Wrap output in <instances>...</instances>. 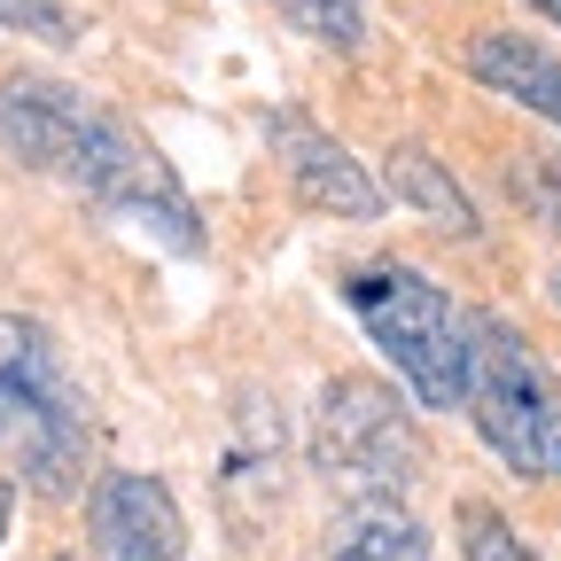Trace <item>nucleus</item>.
<instances>
[{
  "mask_svg": "<svg viewBox=\"0 0 561 561\" xmlns=\"http://www.w3.org/2000/svg\"><path fill=\"white\" fill-rule=\"evenodd\" d=\"M87 530L102 561H187V523L172 483L140 468H110L87 491Z\"/></svg>",
  "mask_w": 561,
  "mask_h": 561,
  "instance_id": "obj_8",
  "label": "nucleus"
},
{
  "mask_svg": "<svg viewBox=\"0 0 561 561\" xmlns=\"http://www.w3.org/2000/svg\"><path fill=\"white\" fill-rule=\"evenodd\" d=\"M102 102H87L70 79H47V70H9L0 79V149H9L24 172H55L70 180L87 149V125Z\"/></svg>",
  "mask_w": 561,
  "mask_h": 561,
  "instance_id": "obj_7",
  "label": "nucleus"
},
{
  "mask_svg": "<svg viewBox=\"0 0 561 561\" xmlns=\"http://www.w3.org/2000/svg\"><path fill=\"white\" fill-rule=\"evenodd\" d=\"M382 187H390V203H405L430 234H453V242H468L483 219H476V203H468V187L421 149V140H405V149H390V164H382Z\"/></svg>",
  "mask_w": 561,
  "mask_h": 561,
  "instance_id": "obj_10",
  "label": "nucleus"
},
{
  "mask_svg": "<svg viewBox=\"0 0 561 561\" xmlns=\"http://www.w3.org/2000/svg\"><path fill=\"white\" fill-rule=\"evenodd\" d=\"M312 468L343 500H398L421 476V437L405 398L375 375H335L312 405Z\"/></svg>",
  "mask_w": 561,
  "mask_h": 561,
  "instance_id": "obj_4",
  "label": "nucleus"
},
{
  "mask_svg": "<svg viewBox=\"0 0 561 561\" xmlns=\"http://www.w3.org/2000/svg\"><path fill=\"white\" fill-rule=\"evenodd\" d=\"M9 523H16V483L0 476V546H9Z\"/></svg>",
  "mask_w": 561,
  "mask_h": 561,
  "instance_id": "obj_15",
  "label": "nucleus"
},
{
  "mask_svg": "<svg viewBox=\"0 0 561 561\" xmlns=\"http://www.w3.org/2000/svg\"><path fill=\"white\" fill-rule=\"evenodd\" d=\"M70 187H79L94 210H110V219L149 227V234H157L164 250H180V257L203 250V219H195L187 187H180L172 164L149 149V133H140L133 117H117V110H94L87 149H79V164H70Z\"/></svg>",
  "mask_w": 561,
  "mask_h": 561,
  "instance_id": "obj_5",
  "label": "nucleus"
},
{
  "mask_svg": "<svg viewBox=\"0 0 561 561\" xmlns=\"http://www.w3.org/2000/svg\"><path fill=\"white\" fill-rule=\"evenodd\" d=\"M523 195H530V210L561 234V157H530L523 164Z\"/></svg>",
  "mask_w": 561,
  "mask_h": 561,
  "instance_id": "obj_14",
  "label": "nucleus"
},
{
  "mask_svg": "<svg viewBox=\"0 0 561 561\" xmlns=\"http://www.w3.org/2000/svg\"><path fill=\"white\" fill-rule=\"evenodd\" d=\"M343 305L382 343V359L398 367V382L413 390L421 413L468 405V312H453L437 280H421L398 257H375V265L343 273Z\"/></svg>",
  "mask_w": 561,
  "mask_h": 561,
  "instance_id": "obj_2",
  "label": "nucleus"
},
{
  "mask_svg": "<svg viewBox=\"0 0 561 561\" xmlns=\"http://www.w3.org/2000/svg\"><path fill=\"white\" fill-rule=\"evenodd\" d=\"M280 16H289L305 39L351 55V47H367V0H273Z\"/></svg>",
  "mask_w": 561,
  "mask_h": 561,
  "instance_id": "obj_11",
  "label": "nucleus"
},
{
  "mask_svg": "<svg viewBox=\"0 0 561 561\" xmlns=\"http://www.w3.org/2000/svg\"><path fill=\"white\" fill-rule=\"evenodd\" d=\"M0 453L47 500L79 491L94 460V421L55 359V335L24 312H0Z\"/></svg>",
  "mask_w": 561,
  "mask_h": 561,
  "instance_id": "obj_1",
  "label": "nucleus"
},
{
  "mask_svg": "<svg viewBox=\"0 0 561 561\" xmlns=\"http://www.w3.org/2000/svg\"><path fill=\"white\" fill-rule=\"evenodd\" d=\"M0 24H9V32H32V39H47V47H70V39H79V24H70L62 0H0Z\"/></svg>",
  "mask_w": 561,
  "mask_h": 561,
  "instance_id": "obj_13",
  "label": "nucleus"
},
{
  "mask_svg": "<svg viewBox=\"0 0 561 561\" xmlns=\"http://www.w3.org/2000/svg\"><path fill=\"white\" fill-rule=\"evenodd\" d=\"M546 280H553V305H561V265H553V273H546Z\"/></svg>",
  "mask_w": 561,
  "mask_h": 561,
  "instance_id": "obj_17",
  "label": "nucleus"
},
{
  "mask_svg": "<svg viewBox=\"0 0 561 561\" xmlns=\"http://www.w3.org/2000/svg\"><path fill=\"white\" fill-rule=\"evenodd\" d=\"M265 140H273L280 172H289L297 203H312L320 219H382V210H390V187L351 157L335 133H320L305 110H273L265 117Z\"/></svg>",
  "mask_w": 561,
  "mask_h": 561,
  "instance_id": "obj_6",
  "label": "nucleus"
},
{
  "mask_svg": "<svg viewBox=\"0 0 561 561\" xmlns=\"http://www.w3.org/2000/svg\"><path fill=\"white\" fill-rule=\"evenodd\" d=\"M523 9H538V16H546V24L561 32V0H523Z\"/></svg>",
  "mask_w": 561,
  "mask_h": 561,
  "instance_id": "obj_16",
  "label": "nucleus"
},
{
  "mask_svg": "<svg viewBox=\"0 0 561 561\" xmlns=\"http://www.w3.org/2000/svg\"><path fill=\"white\" fill-rule=\"evenodd\" d=\"M460 553L468 561H538L523 546V530L500 515V507H483V500H460Z\"/></svg>",
  "mask_w": 561,
  "mask_h": 561,
  "instance_id": "obj_12",
  "label": "nucleus"
},
{
  "mask_svg": "<svg viewBox=\"0 0 561 561\" xmlns=\"http://www.w3.org/2000/svg\"><path fill=\"white\" fill-rule=\"evenodd\" d=\"M468 413L500 468L530 483L561 476V375L500 312H468Z\"/></svg>",
  "mask_w": 561,
  "mask_h": 561,
  "instance_id": "obj_3",
  "label": "nucleus"
},
{
  "mask_svg": "<svg viewBox=\"0 0 561 561\" xmlns=\"http://www.w3.org/2000/svg\"><path fill=\"white\" fill-rule=\"evenodd\" d=\"M468 70L491 94H507L515 110H530V117H546L561 133V55L553 47H538L523 32H476L468 39Z\"/></svg>",
  "mask_w": 561,
  "mask_h": 561,
  "instance_id": "obj_9",
  "label": "nucleus"
}]
</instances>
